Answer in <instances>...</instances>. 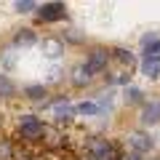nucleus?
I'll return each mask as SVG.
<instances>
[{
	"mask_svg": "<svg viewBox=\"0 0 160 160\" xmlns=\"http://www.w3.org/2000/svg\"><path fill=\"white\" fill-rule=\"evenodd\" d=\"M19 133H22L24 142H43V133H46V123L35 115H22L19 118Z\"/></svg>",
	"mask_w": 160,
	"mask_h": 160,
	"instance_id": "f257e3e1",
	"label": "nucleus"
},
{
	"mask_svg": "<svg viewBox=\"0 0 160 160\" xmlns=\"http://www.w3.org/2000/svg\"><path fill=\"white\" fill-rule=\"evenodd\" d=\"M88 160H118V155L107 139H91L88 142Z\"/></svg>",
	"mask_w": 160,
	"mask_h": 160,
	"instance_id": "f03ea898",
	"label": "nucleus"
},
{
	"mask_svg": "<svg viewBox=\"0 0 160 160\" xmlns=\"http://www.w3.org/2000/svg\"><path fill=\"white\" fill-rule=\"evenodd\" d=\"M126 144H128V149H131V155H136V158H144V155L152 149V136L149 133H142V131H133V133H128V139H126Z\"/></svg>",
	"mask_w": 160,
	"mask_h": 160,
	"instance_id": "7ed1b4c3",
	"label": "nucleus"
},
{
	"mask_svg": "<svg viewBox=\"0 0 160 160\" xmlns=\"http://www.w3.org/2000/svg\"><path fill=\"white\" fill-rule=\"evenodd\" d=\"M107 62H109V51L107 48H93L91 56H88V62L83 64V69H86L88 75H99L107 69Z\"/></svg>",
	"mask_w": 160,
	"mask_h": 160,
	"instance_id": "20e7f679",
	"label": "nucleus"
},
{
	"mask_svg": "<svg viewBox=\"0 0 160 160\" xmlns=\"http://www.w3.org/2000/svg\"><path fill=\"white\" fill-rule=\"evenodd\" d=\"M64 13H67L64 3H43V6H38L40 22H59V19H64Z\"/></svg>",
	"mask_w": 160,
	"mask_h": 160,
	"instance_id": "39448f33",
	"label": "nucleus"
},
{
	"mask_svg": "<svg viewBox=\"0 0 160 160\" xmlns=\"http://www.w3.org/2000/svg\"><path fill=\"white\" fill-rule=\"evenodd\" d=\"M142 123H144V126H155V123H160V99H152V102L144 104Z\"/></svg>",
	"mask_w": 160,
	"mask_h": 160,
	"instance_id": "423d86ee",
	"label": "nucleus"
},
{
	"mask_svg": "<svg viewBox=\"0 0 160 160\" xmlns=\"http://www.w3.org/2000/svg\"><path fill=\"white\" fill-rule=\"evenodd\" d=\"M40 48H43V53H46L48 59H59L64 53V40H59V38H43Z\"/></svg>",
	"mask_w": 160,
	"mask_h": 160,
	"instance_id": "0eeeda50",
	"label": "nucleus"
},
{
	"mask_svg": "<svg viewBox=\"0 0 160 160\" xmlns=\"http://www.w3.org/2000/svg\"><path fill=\"white\" fill-rule=\"evenodd\" d=\"M53 115H56V120H59V123H64V120L75 118L78 112H75V107L67 102V96H64V99H59V102H56V107H53Z\"/></svg>",
	"mask_w": 160,
	"mask_h": 160,
	"instance_id": "6e6552de",
	"label": "nucleus"
},
{
	"mask_svg": "<svg viewBox=\"0 0 160 160\" xmlns=\"http://www.w3.org/2000/svg\"><path fill=\"white\" fill-rule=\"evenodd\" d=\"M35 43H38V35H35V29H19V32L13 35V46H19V48L35 46Z\"/></svg>",
	"mask_w": 160,
	"mask_h": 160,
	"instance_id": "1a4fd4ad",
	"label": "nucleus"
},
{
	"mask_svg": "<svg viewBox=\"0 0 160 160\" xmlns=\"http://www.w3.org/2000/svg\"><path fill=\"white\" fill-rule=\"evenodd\" d=\"M142 75L149 78V80L160 78V62H155V59H144V62H142Z\"/></svg>",
	"mask_w": 160,
	"mask_h": 160,
	"instance_id": "9d476101",
	"label": "nucleus"
},
{
	"mask_svg": "<svg viewBox=\"0 0 160 160\" xmlns=\"http://www.w3.org/2000/svg\"><path fill=\"white\" fill-rule=\"evenodd\" d=\"M16 158V144L11 139H0V160H13Z\"/></svg>",
	"mask_w": 160,
	"mask_h": 160,
	"instance_id": "9b49d317",
	"label": "nucleus"
},
{
	"mask_svg": "<svg viewBox=\"0 0 160 160\" xmlns=\"http://www.w3.org/2000/svg\"><path fill=\"white\" fill-rule=\"evenodd\" d=\"M16 93V86H13V80L8 75H0V99H8Z\"/></svg>",
	"mask_w": 160,
	"mask_h": 160,
	"instance_id": "f8f14e48",
	"label": "nucleus"
},
{
	"mask_svg": "<svg viewBox=\"0 0 160 160\" xmlns=\"http://www.w3.org/2000/svg\"><path fill=\"white\" fill-rule=\"evenodd\" d=\"M75 112H78V115H102L96 102H80V104H75Z\"/></svg>",
	"mask_w": 160,
	"mask_h": 160,
	"instance_id": "ddd939ff",
	"label": "nucleus"
},
{
	"mask_svg": "<svg viewBox=\"0 0 160 160\" xmlns=\"http://www.w3.org/2000/svg\"><path fill=\"white\" fill-rule=\"evenodd\" d=\"M24 96L32 99V102H43V96H46V86H27V88H24Z\"/></svg>",
	"mask_w": 160,
	"mask_h": 160,
	"instance_id": "4468645a",
	"label": "nucleus"
},
{
	"mask_svg": "<svg viewBox=\"0 0 160 160\" xmlns=\"http://www.w3.org/2000/svg\"><path fill=\"white\" fill-rule=\"evenodd\" d=\"M115 59H118L120 64H126L128 69H131L133 64H136V59H133V53H131V51H126V48H118V51H115Z\"/></svg>",
	"mask_w": 160,
	"mask_h": 160,
	"instance_id": "2eb2a0df",
	"label": "nucleus"
},
{
	"mask_svg": "<svg viewBox=\"0 0 160 160\" xmlns=\"http://www.w3.org/2000/svg\"><path fill=\"white\" fill-rule=\"evenodd\" d=\"M72 83H75V86H88V83H91V75H88L83 67H75V72H72Z\"/></svg>",
	"mask_w": 160,
	"mask_h": 160,
	"instance_id": "dca6fc26",
	"label": "nucleus"
},
{
	"mask_svg": "<svg viewBox=\"0 0 160 160\" xmlns=\"http://www.w3.org/2000/svg\"><path fill=\"white\" fill-rule=\"evenodd\" d=\"M126 102L128 104H144V93L139 88H126Z\"/></svg>",
	"mask_w": 160,
	"mask_h": 160,
	"instance_id": "f3484780",
	"label": "nucleus"
},
{
	"mask_svg": "<svg viewBox=\"0 0 160 160\" xmlns=\"http://www.w3.org/2000/svg\"><path fill=\"white\" fill-rule=\"evenodd\" d=\"M144 59H155V62H160V40L144 48Z\"/></svg>",
	"mask_w": 160,
	"mask_h": 160,
	"instance_id": "a211bd4d",
	"label": "nucleus"
},
{
	"mask_svg": "<svg viewBox=\"0 0 160 160\" xmlns=\"http://www.w3.org/2000/svg\"><path fill=\"white\" fill-rule=\"evenodd\" d=\"M16 11H19V13L38 11V3H32V0H19V3H16Z\"/></svg>",
	"mask_w": 160,
	"mask_h": 160,
	"instance_id": "6ab92c4d",
	"label": "nucleus"
},
{
	"mask_svg": "<svg viewBox=\"0 0 160 160\" xmlns=\"http://www.w3.org/2000/svg\"><path fill=\"white\" fill-rule=\"evenodd\" d=\"M13 62H16L13 53H6V56H3V64H6V67H13Z\"/></svg>",
	"mask_w": 160,
	"mask_h": 160,
	"instance_id": "aec40b11",
	"label": "nucleus"
},
{
	"mask_svg": "<svg viewBox=\"0 0 160 160\" xmlns=\"http://www.w3.org/2000/svg\"><path fill=\"white\" fill-rule=\"evenodd\" d=\"M67 38L72 40V43H80V40H83V38H80V35H75V29H69V32H67Z\"/></svg>",
	"mask_w": 160,
	"mask_h": 160,
	"instance_id": "412c9836",
	"label": "nucleus"
}]
</instances>
